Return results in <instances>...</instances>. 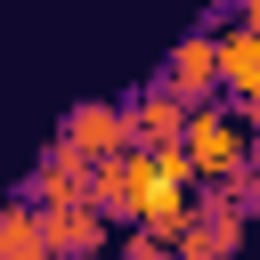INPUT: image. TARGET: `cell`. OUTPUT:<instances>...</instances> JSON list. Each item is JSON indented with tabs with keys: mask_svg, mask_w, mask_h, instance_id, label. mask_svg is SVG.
I'll return each instance as SVG.
<instances>
[{
	"mask_svg": "<svg viewBox=\"0 0 260 260\" xmlns=\"http://www.w3.org/2000/svg\"><path fill=\"white\" fill-rule=\"evenodd\" d=\"M41 236H49L57 260H89V252H114L122 228H114L89 195H73V203H41Z\"/></svg>",
	"mask_w": 260,
	"mask_h": 260,
	"instance_id": "cell-3",
	"label": "cell"
},
{
	"mask_svg": "<svg viewBox=\"0 0 260 260\" xmlns=\"http://www.w3.org/2000/svg\"><path fill=\"white\" fill-rule=\"evenodd\" d=\"M138 195H146V154H98L89 162V203L114 219V228H138Z\"/></svg>",
	"mask_w": 260,
	"mask_h": 260,
	"instance_id": "cell-5",
	"label": "cell"
},
{
	"mask_svg": "<svg viewBox=\"0 0 260 260\" xmlns=\"http://www.w3.org/2000/svg\"><path fill=\"white\" fill-rule=\"evenodd\" d=\"M179 260H211V252H203V244H195V236H179Z\"/></svg>",
	"mask_w": 260,
	"mask_h": 260,
	"instance_id": "cell-10",
	"label": "cell"
},
{
	"mask_svg": "<svg viewBox=\"0 0 260 260\" xmlns=\"http://www.w3.org/2000/svg\"><path fill=\"white\" fill-rule=\"evenodd\" d=\"M187 154H195V179H228L252 162V130H244L236 98H203L187 114Z\"/></svg>",
	"mask_w": 260,
	"mask_h": 260,
	"instance_id": "cell-1",
	"label": "cell"
},
{
	"mask_svg": "<svg viewBox=\"0 0 260 260\" xmlns=\"http://www.w3.org/2000/svg\"><path fill=\"white\" fill-rule=\"evenodd\" d=\"M0 260H57L49 236H41V203L0 195Z\"/></svg>",
	"mask_w": 260,
	"mask_h": 260,
	"instance_id": "cell-8",
	"label": "cell"
},
{
	"mask_svg": "<svg viewBox=\"0 0 260 260\" xmlns=\"http://www.w3.org/2000/svg\"><path fill=\"white\" fill-rule=\"evenodd\" d=\"M252 154H260V146H252Z\"/></svg>",
	"mask_w": 260,
	"mask_h": 260,
	"instance_id": "cell-11",
	"label": "cell"
},
{
	"mask_svg": "<svg viewBox=\"0 0 260 260\" xmlns=\"http://www.w3.org/2000/svg\"><path fill=\"white\" fill-rule=\"evenodd\" d=\"M162 81L187 98V106H203V98H219V32L203 24V32H187L171 57H162Z\"/></svg>",
	"mask_w": 260,
	"mask_h": 260,
	"instance_id": "cell-7",
	"label": "cell"
},
{
	"mask_svg": "<svg viewBox=\"0 0 260 260\" xmlns=\"http://www.w3.org/2000/svg\"><path fill=\"white\" fill-rule=\"evenodd\" d=\"M122 106H130V146H146V154H154V146H179V138H187V114H195L162 73L138 81V89H122Z\"/></svg>",
	"mask_w": 260,
	"mask_h": 260,
	"instance_id": "cell-2",
	"label": "cell"
},
{
	"mask_svg": "<svg viewBox=\"0 0 260 260\" xmlns=\"http://www.w3.org/2000/svg\"><path fill=\"white\" fill-rule=\"evenodd\" d=\"M57 130H65L89 162H98V154H130V106H122V98H81Z\"/></svg>",
	"mask_w": 260,
	"mask_h": 260,
	"instance_id": "cell-6",
	"label": "cell"
},
{
	"mask_svg": "<svg viewBox=\"0 0 260 260\" xmlns=\"http://www.w3.org/2000/svg\"><path fill=\"white\" fill-rule=\"evenodd\" d=\"M8 195H24V203H73V195H89V154H81V146L57 130V138L41 146V162H32V171H24Z\"/></svg>",
	"mask_w": 260,
	"mask_h": 260,
	"instance_id": "cell-4",
	"label": "cell"
},
{
	"mask_svg": "<svg viewBox=\"0 0 260 260\" xmlns=\"http://www.w3.org/2000/svg\"><path fill=\"white\" fill-rule=\"evenodd\" d=\"M114 260H179V244H162V236H146V228H122V236H114Z\"/></svg>",
	"mask_w": 260,
	"mask_h": 260,
	"instance_id": "cell-9",
	"label": "cell"
}]
</instances>
